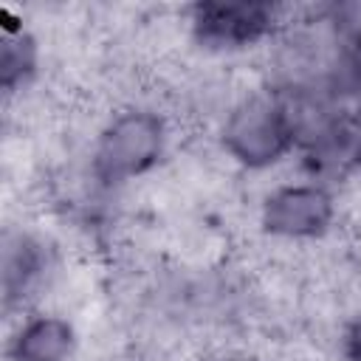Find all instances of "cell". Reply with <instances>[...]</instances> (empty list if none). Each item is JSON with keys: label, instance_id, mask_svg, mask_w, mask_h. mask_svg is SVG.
I'll return each instance as SVG.
<instances>
[{"label": "cell", "instance_id": "cell-1", "mask_svg": "<svg viewBox=\"0 0 361 361\" xmlns=\"http://www.w3.org/2000/svg\"><path fill=\"white\" fill-rule=\"evenodd\" d=\"M220 147L248 172H265L290 158L299 144L285 99L271 90L237 99L220 121Z\"/></svg>", "mask_w": 361, "mask_h": 361}, {"label": "cell", "instance_id": "cell-2", "mask_svg": "<svg viewBox=\"0 0 361 361\" xmlns=\"http://www.w3.org/2000/svg\"><path fill=\"white\" fill-rule=\"evenodd\" d=\"M169 144V124L152 107H124L113 113L96 135L90 172L102 186L130 183L158 166Z\"/></svg>", "mask_w": 361, "mask_h": 361}, {"label": "cell", "instance_id": "cell-3", "mask_svg": "<svg viewBox=\"0 0 361 361\" xmlns=\"http://www.w3.org/2000/svg\"><path fill=\"white\" fill-rule=\"evenodd\" d=\"M338 203L322 180H288L271 186L259 200L257 223L265 237L276 243H316L333 231Z\"/></svg>", "mask_w": 361, "mask_h": 361}, {"label": "cell", "instance_id": "cell-4", "mask_svg": "<svg viewBox=\"0 0 361 361\" xmlns=\"http://www.w3.org/2000/svg\"><path fill=\"white\" fill-rule=\"evenodd\" d=\"M192 39L214 54H240L285 31V8L268 3H197L189 8Z\"/></svg>", "mask_w": 361, "mask_h": 361}, {"label": "cell", "instance_id": "cell-5", "mask_svg": "<svg viewBox=\"0 0 361 361\" xmlns=\"http://www.w3.org/2000/svg\"><path fill=\"white\" fill-rule=\"evenodd\" d=\"M76 327L59 313H34L20 322L8 355L11 361H71L76 353Z\"/></svg>", "mask_w": 361, "mask_h": 361}, {"label": "cell", "instance_id": "cell-6", "mask_svg": "<svg viewBox=\"0 0 361 361\" xmlns=\"http://www.w3.org/2000/svg\"><path fill=\"white\" fill-rule=\"evenodd\" d=\"M45 274V254L42 245L31 237H17V243H6L3 251V290L6 299H25L31 288Z\"/></svg>", "mask_w": 361, "mask_h": 361}, {"label": "cell", "instance_id": "cell-7", "mask_svg": "<svg viewBox=\"0 0 361 361\" xmlns=\"http://www.w3.org/2000/svg\"><path fill=\"white\" fill-rule=\"evenodd\" d=\"M0 65H3V85L11 90L14 85H25L34 73H37V65H39V48L34 42V37L28 31H14V34H6L3 37V56H0Z\"/></svg>", "mask_w": 361, "mask_h": 361}, {"label": "cell", "instance_id": "cell-8", "mask_svg": "<svg viewBox=\"0 0 361 361\" xmlns=\"http://www.w3.org/2000/svg\"><path fill=\"white\" fill-rule=\"evenodd\" d=\"M341 350L347 361H361V313L347 324L344 338H341Z\"/></svg>", "mask_w": 361, "mask_h": 361}, {"label": "cell", "instance_id": "cell-9", "mask_svg": "<svg viewBox=\"0 0 361 361\" xmlns=\"http://www.w3.org/2000/svg\"><path fill=\"white\" fill-rule=\"evenodd\" d=\"M347 68L355 76V82L361 85V20L355 23L353 34H350V54H347Z\"/></svg>", "mask_w": 361, "mask_h": 361}, {"label": "cell", "instance_id": "cell-10", "mask_svg": "<svg viewBox=\"0 0 361 361\" xmlns=\"http://www.w3.org/2000/svg\"><path fill=\"white\" fill-rule=\"evenodd\" d=\"M206 361H259L257 355H248L243 350H220V353H212Z\"/></svg>", "mask_w": 361, "mask_h": 361}]
</instances>
